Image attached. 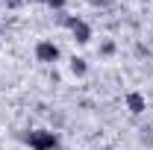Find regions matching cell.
I'll use <instances>...</instances> for the list:
<instances>
[{
    "label": "cell",
    "mask_w": 153,
    "mask_h": 150,
    "mask_svg": "<svg viewBox=\"0 0 153 150\" xmlns=\"http://www.w3.org/2000/svg\"><path fill=\"white\" fill-rule=\"evenodd\" d=\"M68 68H71V74H74V76H85V74H88V62H85L82 56H74Z\"/></svg>",
    "instance_id": "cell-5"
},
{
    "label": "cell",
    "mask_w": 153,
    "mask_h": 150,
    "mask_svg": "<svg viewBox=\"0 0 153 150\" xmlns=\"http://www.w3.org/2000/svg\"><path fill=\"white\" fill-rule=\"evenodd\" d=\"M100 53H103V56H112L115 53V41H103V44H100Z\"/></svg>",
    "instance_id": "cell-6"
},
{
    "label": "cell",
    "mask_w": 153,
    "mask_h": 150,
    "mask_svg": "<svg viewBox=\"0 0 153 150\" xmlns=\"http://www.w3.org/2000/svg\"><path fill=\"white\" fill-rule=\"evenodd\" d=\"M3 3H6V6H12V9H15V6H21V3H24V0H3Z\"/></svg>",
    "instance_id": "cell-9"
},
{
    "label": "cell",
    "mask_w": 153,
    "mask_h": 150,
    "mask_svg": "<svg viewBox=\"0 0 153 150\" xmlns=\"http://www.w3.org/2000/svg\"><path fill=\"white\" fill-rule=\"evenodd\" d=\"M59 56H62V50H59L56 41L41 38V41L36 44V59L41 62V65H53V62H59Z\"/></svg>",
    "instance_id": "cell-3"
},
{
    "label": "cell",
    "mask_w": 153,
    "mask_h": 150,
    "mask_svg": "<svg viewBox=\"0 0 153 150\" xmlns=\"http://www.w3.org/2000/svg\"><path fill=\"white\" fill-rule=\"evenodd\" d=\"M65 3H68V0H44V6H50V9H56V12L65 9Z\"/></svg>",
    "instance_id": "cell-7"
},
{
    "label": "cell",
    "mask_w": 153,
    "mask_h": 150,
    "mask_svg": "<svg viewBox=\"0 0 153 150\" xmlns=\"http://www.w3.org/2000/svg\"><path fill=\"white\" fill-rule=\"evenodd\" d=\"M100 150H112V147H100Z\"/></svg>",
    "instance_id": "cell-11"
},
{
    "label": "cell",
    "mask_w": 153,
    "mask_h": 150,
    "mask_svg": "<svg viewBox=\"0 0 153 150\" xmlns=\"http://www.w3.org/2000/svg\"><path fill=\"white\" fill-rule=\"evenodd\" d=\"M91 6H109V0H88Z\"/></svg>",
    "instance_id": "cell-8"
},
{
    "label": "cell",
    "mask_w": 153,
    "mask_h": 150,
    "mask_svg": "<svg viewBox=\"0 0 153 150\" xmlns=\"http://www.w3.org/2000/svg\"><path fill=\"white\" fill-rule=\"evenodd\" d=\"M62 24L71 30V36H74L76 44H88V41H91V27H88V21L76 18V15H68V18H62Z\"/></svg>",
    "instance_id": "cell-2"
},
{
    "label": "cell",
    "mask_w": 153,
    "mask_h": 150,
    "mask_svg": "<svg viewBox=\"0 0 153 150\" xmlns=\"http://www.w3.org/2000/svg\"><path fill=\"white\" fill-rule=\"evenodd\" d=\"M24 144L33 150H59V135L53 130H30L21 135Z\"/></svg>",
    "instance_id": "cell-1"
},
{
    "label": "cell",
    "mask_w": 153,
    "mask_h": 150,
    "mask_svg": "<svg viewBox=\"0 0 153 150\" xmlns=\"http://www.w3.org/2000/svg\"><path fill=\"white\" fill-rule=\"evenodd\" d=\"M124 103H127L130 115H144V112H147V100H144V94H141V91H130Z\"/></svg>",
    "instance_id": "cell-4"
},
{
    "label": "cell",
    "mask_w": 153,
    "mask_h": 150,
    "mask_svg": "<svg viewBox=\"0 0 153 150\" xmlns=\"http://www.w3.org/2000/svg\"><path fill=\"white\" fill-rule=\"evenodd\" d=\"M24 3H44V0H24Z\"/></svg>",
    "instance_id": "cell-10"
}]
</instances>
